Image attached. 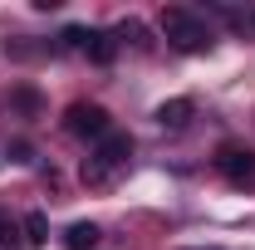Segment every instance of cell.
<instances>
[{"mask_svg": "<svg viewBox=\"0 0 255 250\" xmlns=\"http://www.w3.org/2000/svg\"><path fill=\"white\" fill-rule=\"evenodd\" d=\"M84 54H89L94 64H113V54H118V34H113V30H89Z\"/></svg>", "mask_w": 255, "mask_h": 250, "instance_id": "6", "label": "cell"}, {"mask_svg": "<svg viewBox=\"0 0 255 250\" xmlns=\"http://www.w3.org/2000/svg\"><path fill=\"white\" fill-rule=\"evenodd\" d=\"M25 250V236H20V226H15V221L5 216V211H0V250Z\"/></svg>", "mask_w": 255, "mask_h": 250, "instance_id": "9", "label": "cell"}, {"mask_svg": "<svg viewBox=\"0 0 255 250\" xmlns=\"http://www.w3.org/2000/svg\"><path fill=\"white\" fill-rule=\"evenodd\" d=\"M191 113H196V103H191V98H167V103L157 108V123L177 132V127H187V123H191Z\"/></svg>", "mask_w": 255, "mask_h": 250, "instance_id": "5", "label": "cell"}, {"mask_svg": "<svg viewBox=\"0 0 255 250\" xmlns=\"http://www.w3.org/2000/svg\"><path fill=\"white\" fill-rule=\"evenodd\" d=\"M216 172H221L231 187H251L255 182V152L251 147H221L216 152Z\"/></svg>", "mask_w": 255, "mask_h": 250, "instance_id": "3", "label": "cell"}, {"mask_svg": "<svg viewBox=\"0 0 255 250\" xmlns=\"http://www.w3.org/2000/svg\"><path fill=\"white\" fill-rule=\"evenodd\" d=\"M98 162H108V167H123L128 157H132V137H128V132H108V137H103V142H98Z\"/></svg>", "mask_w": 255, "mask_h": 250, "instance_id": "4", "label": "cell"}, {"mask_svg": "<svg viewBox=\"0 0 255 250\" xmlns=\"http://www.w3.org/2000/svg\"><path fill=\"white\" fill-rule=\"evenodd\" d=\"M20 236H25V250H39L44 236H49V216H44V211H30L25 226H20Z\"/></svg>", "mask_w": 255, "mask_h": 250, "instance_id": "8", "label": "cell"}, {"mask_svg": "<svg viewBox=\"0 0 255 250\" xmlns=\"http://www.w3.org/2000/svg\"><path fill=\"white\" fill-rule=\"evenodd\" d=\"M246 30H255V10H251V15H246Z\"/></svg>", "mask_w": 255, "mask_h": 250, "instance_id": "11", "label": "cell"}, {"mask_svg": "<svg viewBox=\"0 0 255 250\" xmlns=\"http://www.w3.org/2000/svg\"><path fill=\"white\" fill-rule=\"evenodd\" d=\"M64 132L103 142V137L113 132V123H108V108H98V103H69V113H64Z\"/></svg>", "mask_w": 255, "mask_h": 250, "instance_id": "2", "label": "cell"}, {"mask_svg": "<svg viewBox=\"0 0 255 250\" xmlns=\"http://www.w3.org/2000/svg\"><path fill=\"white\" fill-rule=\"evenodd\" d=\"M191 250H216V246H191Z\"/></svg>", "mask_w": 255, "mask_h": 250, "instance_id": "12", "label": "cell"}, {"mask_svg": "<svg viewBox=\"0 0 255 250\" xmlns=\"http://www.w3.org/2000/svg\"><path fill=\"white\" fill-rule=\"evenodd\" d=\"M98 236H103V231H98L94 221H74V226L64 231V250H94Z\"/></svg>", "mask_w": 255, "mask_h": 250, "instance_id": "7", "label": "cell"}, {"mask_svg": "<svg viewBox=\"0 0 255 250\" xmlns=\"http://www.w3.org/2000/svg\"><path fill=\"white\" fill-rule=\"evenodd\" d=\"M162 34H167V44H172V49H182V54H206V49L216 44L211 25H206L201 15L182 10V5L162 10Z\"/></svg>", "mask_w": 255, "mask_h": 250, "instance_id": "1", "label": "cell"}, {"mask_svg": "<svg viewBox=\"0 0 255 250\" xmlns=\"http://www.w3.org/2000/svg\"><path fill=\"white\" fill-rule=\"evenodd\" d=\"M84 44H89V30H84V25H69V30H64V49H79V54H84Z\"/></svg>", "mask_w": 255, "mask_h": 250, "instance_id": "10", "label": "cell"}]
</instances>
